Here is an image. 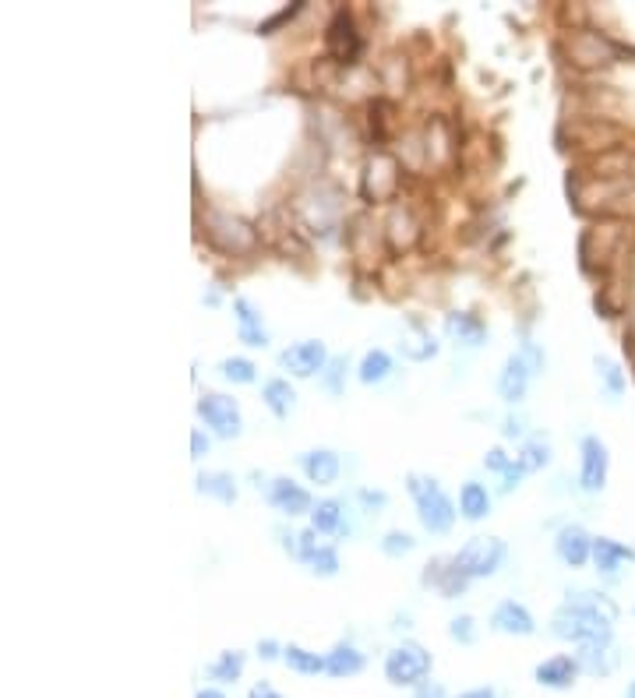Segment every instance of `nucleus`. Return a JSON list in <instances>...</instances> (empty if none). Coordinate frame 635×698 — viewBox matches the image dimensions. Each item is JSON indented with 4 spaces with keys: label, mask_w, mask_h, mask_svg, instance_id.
I'll return each mask as SVG.
<instances>
[{
    "label": "nucleus",
    "mask_w": 635,
    "mask_h": 698,
    "mask_svg": "<svg viewBox=\"0 0 635 698\" xmlns=\"http://www.w3.org/2000/svg\"><path fill=\"white\" fill-rule=\"evenodd\" d=\"M597 374H600V381L607 385V395H611V402H618L621 392H625V374H621V367L614 364L611 357H597Z\"/></svg>",
    "instance_id": "nucleus-30"
},
{
    "label": "nucleus",
    "mask_w": 635,
    "mask_h": 698,
    "mask_svg": "<svg viewBox=\"0 0 635 698\" xmlns=\"http://www.w3.org/2000/svg\"><path fill=\"white\" fill-rule=\"evenodd\" d=\"M413 698H449V691H445L441 681H424L413 688Z\"/></svg>",
    "instance_id": "nucleus-36"
},
{
    "label": "nucleus",
    "mask_w": 635,
    "mask_h": 698,
    "mask_svg": "<svg viewBox=\"0 0 635 698\" xmlns=\"http://www.w3.org/2000/svg\"><path fill=\"white\" fill-rule=\"evenodd\" d=\"M625 698H635V681H628V688H625Z\"/></svg>",
    "instance_id": "nucleus-46"
},
{
    "label": "nucleus",
    "mask_w": 635,
    "mask_h": 698,
    "mask_svg": "<svg viewBox=\"0 0 635 698\" xmlns=\"http://www.w3.org/2000/svg\"><path fill=\"white\" fill-rule=\"evenodd\" d=\"M247 698H286V695H283V691H276V688H272L269 681H258V684H254V688H251V691H247Z\"/></svg>",
    "instance_id": "nucleus-40"
},
{
    "label": "nucleus",
    "mask_w": 635,
    "mask_h": 698,
    "mask_svg": "<svg viewBox=\"0 0 635 698\" xmlns=\"http://www.w3.org/2000/svg\"><path fill=\"white\" fill-rule=\"evenodd\" d=\"M445 328H449L452 339H459L463 346H480L487 335L484 321L473 318V314H449V318H445Z\"/></svg>",
    "instance_id": "nucleus-25"
},
{
    "label": "nucleus",
    "mask_w": 635,
    "mask_h": 698,
    "mask_svg": "<svg viewBox=\"0 0 635 698\" xmlns=\"http://www.w3.org/2000/svg\"><path fill=\"white\" fill-rule=\"evenodd\" d=\"M554 554L565 561L568 568H583L586 561H593V536L583 526H561L554 536Z\"/></svg>",
    "instance_id": "nucleus-10"
},
{
    "label": "nucleus",
    "mask_w": 635,
    "mask_h": 698,
    "mask_svg": "<svg viewBox=\"0 0 635 698\" xmlns=\"http://www.w3.org/2000/svg\"><path fill=\"white\" fill-rule=\"evenodd\" d=\"M360 501H364V505H371V508H385V505H389V494H385V491H360Z\"/></svg>",
    "instance_id": "nucleus-41"
},
{
    "label": "nucleus",
    "mask_w": 635,
    "mask_h": 698,
    "mask_svg": "<svg viewBox=\"0 0 635 698\" xmlns=\"http://www.w3.org/2000/svg\"><path fill=\"white\" fill-rule=\"evenodd\" d=\"M209 445H212V441L205 438L202 431H191V459H202V455H209Z\"/></svg>",
    "instance_id": "nucleus-38"
},
{
    "label": "nucleus",
    "mask_w": 635,
    "mask_h": 698,
    "mask_svg": "<svg viewBox=\"0 0 635 698\" xmlns=\"http://www.w3.org/2000/svg\"><path fill=\"white\" fill-rule=\"evenodd\" d=\"M244 663L247 656L240 649H226V653H219L216 663H209V677L219 684H237L240 674H244Z\"/></svg>",
    "instance_id": "nucleus-26"
},
{
    "label": "nucleus",
    "mask_w": 635,
    "mask_h": 698,
    "mask_svg": "<svg viewBox=\"0 0 635 698\" xmlns=\"http://www.w3.org/2000/svg\"><path fill=\"white\" fill-rule=\"evenodd\" d=\"M614 621H607L604 614L579 603H561L551 614V632L561 642H576V646H590V642H614Z\"/></svg>",
    "instance_id": "nucleus-1"
},
{
    "label": "nucleus",
    "mask_w": 635,
    "mask_h": 698,
    "mask_svg": "<svg viewBox=\"0 0 635 698\" xmlns=\"http://www.w3.org/2000/svg\"><path fill=\"white\" fill-rule=\"evenodd\" d=\"M304 565H311L314 575H322V579H332V575H339V550H336V547H318L311 557H307Z\"/></svg>",
    "instance_id": "nucleus-31"
},
{
    "label": "nucleus",
    "mask_w": 635,
    "mask_h": 698,
    "mask_svg": "<svg viewBox=\"0 0 635 698\" xmlns=\"http://www.w3.org/2000/svg\"><path fill=\"white\" fill-rule=\"evenodd\" d=\"M283 660L286 667L293 670V674L300 677H318V674H329V660H325V653H311V649L304 646H283Z\"/></svg>",
    "instance_id": "nucleus-21"
},
{
    "label": "nucleus",
    "mask_w": 635,
    "mask_h": 698,
    "mask_svg": "<svg viewBox=\"0 0 635 698\" xmlns=\"http://www.w3.org/2000/svg\"><path fill=\"white\" fill-rule=\"evenodd\" d=\"M233 318H237V335L244 346H254V349H265L269 346V332H265V321L258 314V307L251 304L247 297H237L233 300Z\"/></svg>",
    "instance_id": "nucleus-14"
},
{
    "label": "nucleus",
    "mask_w": 635,
    "mask_h": 698,
    "mask_svg": "<svg viewBox=\"0 0 635 698\" xmlns=\"http://www.w3.org/2000/svg\"><path fill=\"white\" fill-rule=\"evenodd\" d=\"M329 660V677H357L364 670V653H360L353 642H336V646L325 653Z\"/></svg>",
    "instance_id": "nucleus-19"
},
{
    "label": "nucleus",
    "mask_w": 635,
    "mask_h": 698,
    "mask_svg": "<svg viewBox=\"0 0 635 698\" xmlns=\"http://www.w3.org/2000/svg\"><path fill=\"white\" fill-rule=\"evenodd\" d=\"M579 663H576V656H565V653H558V656H547L544 663H537V670H533V681L540 684V688H551V691H568L572 684L579 681Z\"/></svg>",
    "instance_id": "nucleus-11"
},
{
    "label": "nucleus",
    "mask_w": 635,
    "mask_h": 698,
    "mask_svg": "<svg viewBox=\"0 0 635 698\" xmlns=\"http://www.w3.org/2000/svg\"><path fill=\"white\" fill-rule=\"evenodd\" d=\"M491 628L501 635H519V639H526V635L537 632V621H533V614L519 600H501L491 614Z\"/></svg>",
    "instance_id": "nucleus-13"
},
{
    "label": "nucleus",
    "mask_w": 635,
    "mask_h": 698,
    "mask_svg": "<svg viewBox=\"0 0 635 698\" xmlns=\"http://www.w3.org/2000/svg\"><path fill=\"white\" fill-rule=\"evenodd\" d=\"M526 473H530V469H526L519 459H512V466H508L505 473H501V494H512V491H516L519 480H523Z\"/></svg>",
    "instance_id": "nucleus-35"
},
{
    "label": "nucleus",
    "mask_w": 635,
    "mask_h": 698,
    "mask_svg": "<svg viewBox=\"0 0 635 698\" xmlns=\"http://www.w3.org/2000/svg\"><path fill=\"white\" fill-rule=\"evenodd\" d=\"M325 50L336 64H353L360 53V32L353 25L350 11H336V18L329 22V32H325Z\"/></svg>",
    "instance_id": "nucleus-8"
},
{
    "label": "nucleus",
    "mask_w": 635,
    "mask_h": 698,
    "mask_svg": "<svg viewBox=\"0 0 635 698\" xmlns=\"http://www.w3.org/2000/svg\"><path fill=\"white\" fill-rule=\"evenodd\" d=\"M431 674V653L420 642H399L389 656H385V681L392 688H417Z\"/></svg>",
    "instance_id": "nucleus-3"
},
{
    "label": "nucleus",
    "mask_w": 635,
    "mask_h": 698,
    "mask_svg": "<svg viewBox=\"0 0 635 698\" xmlns=\"http://www.w3.org/2000/svg\"><path fill=\"white\" fill-rule=\"evenodd\" d=\"M576 663L586 677H611L618 670V649L614 642H590V646H579Z\"/></svg>",
    "instance_id": "nucleus-16"
},
{
    "label": "nucleus",
    "mask_w": 635,
    "mask_h": 698,
    "mask_svg": "<svg viewBox=\"0 0 635 698\" xmlns=\"http://www.w3.org/2000/svg\"><path fill=\"white\" fill-rule=\"evenodd\" d=\"M413 547H417V540H413L406 529H389V533L381 536V554H389V557H403V554H410Z\"/></svg>",
    "instance_id": "nucleus-32"
},
{
    "label": "nucleus",
    "mask_w": 635,
    "mask_h": 698,
    "mask_svg": "<svg viewBox=\"0 0 635 698\" xmlns=\"http://www.w3.org/2000/svg\"><path fill=\"white\" fill-rule=\"evenodd\" d=\"M279 367L290 378H314V374H325V367H329V349L318 339H300L279 353Z\"/></svg>",
    "instance_id": "nucleus-6"
},
{
    "label": "nucleus",
    "mask_w": 635,
    "mask_h": 698,
    "mask_svg": "<svg viewBox=\"0 0 635 698\" xmlns=\"http://www.w3.org/2000/svg\"><path fill=\"white\" fill-rule=\"evenodd\" d=\"M607 469H611L607 445L597 434H586L583 445H579V487L586 494H600L607 487Z\"/></svg>",
    "instance_id": "nucleus-7"
},
{
    "label": "nucleus",
    "mask_w": 635,
    "mask_h": 698,
    "mask_svg": "<svg viewBox=\"0 0 635 698\" xmlns=\"http://www.w3.org/2000/svg\"><path fill=\"white\" fill-rule=\"evenodd\" d=\"M505 561V543L498 536H473L459 554H452V568H456L463 579H487L494 575Z\"/></svg>",
    "instance_id": "nucleus-4"
},
{
    "label": "nucleus",
    "mask_w": 635,
    "mask_h": 698,
    "mask_svg": "<svg viewBox=\"0 0 635 698\" xmlns=\"http://www.w3.org/2000/svg\"><path fill=\"white\" fill-rule=\"evenodd\" d=\"M568 603H579V607H590L597 614H604L607 621H618V603L607 593H597V589H568Z\"/></svg>",
    "instance_id": "nucleus-27"
},
{
    "label": "nucleus",
    "mask_w": 635,
    "mask_h": 698,
    "mask_svg": "<svg viewBox=\"0 0 635 698\" xmlns=\"http://www.w3.org/2000/svg\"><path fill=\"white\" fill-rule=\"evenodd\" d=\"M410 494H413V505H417V519L427 533L434 536H445L452 526H456V501L449 494L441 491V483L434 476H420V473H410Z\"/></svg>",
    "instance_id": "nucleus-2"
},
{
    "label": "nucleus",
    "mask_w": 635,
    "mask_h": 698,
    "mask_svg": "<svg viewBox=\"0 0 635 698\" xmlns=\"http://www.w3.org/2000/svg\"><path fill=\"white\" fill-rule=\"evenodd\" d=\"M297 466L304 469V476L318 487H329L339 480V455L332 448H311V452L297 455Z\"/></svg>",
    "instance_id": "nucleus-15"
},
{
    "label": "nucleus",
    "mask_w": 635,
    "mask_h": 698,
    "mask_svg": "<svg viewBox=\"0 0 635 698\" xmlns=\"http://www.w3.org/2000/svg\"><path fill=\"white\" fill-rule=\"evenodd\" d=\"M635 561V550L628 543H618V540H607V536H597L593 540V565H597L600 575L614 579L621 572V565H632Z\"/></svg>",
    "instance_id": "nucleus-17"
},
{
    "label": "nucleus",
    "mask_w": 635,
    "mask_h": 698,
    "mask_svg": "<svg viewBox=\"0 0 635 698\" xmlns=\"http://www.w3.org/2000/svg\"><path fill=\"white\" fill-rule=\"evenodd\" d=\"M533 374H537V371L530 367V360H526L523 353H512V357L505 360V367H501V374H498V392H501V399L512 402V406H516V402H523Z\"/></svg>",
    "instance_id": "nucleus-12"
},
{
    "label": "nucleus",
    "mask_w": 635,
    "mask_h": 698,
    "mask_svg": "<svg viewBox=\"0 0 635 698\" xmlns=\"http://www.w3.org/2000/svg\"><path fill=\"white\" fill-rule=\"evenodd\" d=\"M449 635H452V642H459V646H473V642H477V621H473L470 614L452 617Z\"/></svg>",
    "instance_id": "nucleus-34"
},
{
    "label": "nucleus",
    "mask_w": 635,
    "mask_h": 698,
    "mask_svg": "<svg viewBox=\"0 0 635 698\" xmlns=\"http://www.w3.org/2000/svg\"><path fill=\"white\" fill-rule=\"evenodd\" d=\"M459 515L466 522H480L484 515H491V491H487L484 483L477 480L463 483V491H459Z\"/></svg>",
    "instance_id": "nucleus-18"
},
{
    "label": "nucleus",
    "mask_w": 635,
    "mask_h": 698,
    "mask_svg": "<svg viewBox=\"0 0 635 698\" xmlns=\"http://www.w3.org/2000/svg\"><path fill=\"white\" fill-rule=\"evenodd\" d=\"M195 698H226V691L223 688H202V691H195Z\"/></svg>",
    "instance_id": "nucleus-45"
},
{
    "label": "nucleus",
    "mask_w": 635,
    "mask_h": 698,
    "mask_svg": "<svg viewBox=\"0 0 635 698\" xmlns=\"http://www.w3.org/2000/svg\"><path fill=\"white\" fill-rule=\"evenodd\" d=\"M265 498H269V505L276 508V512L290 515V519L314 512L311 494H307L304 487H300V483H293L290 476H276V480L269 483V491H265Z\"/></svg>",
    "instance_id": "nucleus-9"
},
{
    "label": "nucleus",
    "mask_w": 635,
    "mask_h": 698,
    "mask_svg": "<svg viewBox=\"0 0 635 698\" xmlns=\"http://www.w3.org/2000/svg\"><path fill=\"white\" fill-rule=\"evenodd\" d=\"M399 349H403V357H410V360H431L434 353H438V342H434V335L427 332V328H413V339H403Z\"/></svg>",
    "instance_id": "nucleus-28"
},
{
    "label": "nucleus",
    "mask_w": 635,
    "mask_h": 698,
    "mask_svg": "<svg viewBox=\"0 0 635 698\" xmlns=\"http://www.w3.org/2000/svg\"><path fill=\"white\" fill-rule=\"evenodd\" d=\"M279 653H283V649H279L276 639H262V642H258V656H262V660H279Z\"/></svg>",
    "instance_id": "nucleus-42"
},
{
    "label": "nucleus",
    "mask_w": 635,
    "mask_h": 698,
    "mask_svg": "<svg viewBox=\"0 0 635 698\" xmlns=\"http://www.w3.org/2000/svg\"><path fill=\"white\" fill-rule=\"evenodd\" d=\"M484 466L494 469V473H505V469L512 466V455H505L501 448H491V452L484 455Z\"/></svg>",
    "instance_id": "nucleus-37"
},
{
    "label": "nucleus",
    "mask_w": 635,
    "mask_h": 698,
    "mask_svg": "<svg viewBox=\"0 0 635 698\" xmlns=\"http://www.w3.org/2000/svg\"><path fill=\"white\" fill-rule=\"evenodd\" d=\"M262 399H265V406H269V413L279 416V420H286V416L293 413V406H297V392H293L286 378H269V381H265Z\"/></svg>",
    "instance_id": "nucleus-22"
},
{
    "label": "nucleus",
    "mask_w": 635,
    "mask_h": 698,
    "mask_svg": "<svg viewBox=\"0 0 635 698\" xmlns=\"http://www.w3.org/2000/svg\"><path fill=\"white\" fill-rule=\"evenodd\" d=\"M501 434H505V438H523V424H519V420H512V416H508L505 427H501Z\"/></svg>",
    "instance_id": "nucleus-43"
},
{
    "label": "nucleus",
    "mask_w": 635,
    "mask_h": 698,
    "mask_svg": "<svg viewBox=\"0 0 635 698\" xmlns=\"http://www.w3.org/2000/svg\"><path fill=\"white\" fill-rule=\"evenodd\" d=\"M195 491L209 494V498L223 501V505H233L237 501V480H233V473H223V469H205V473H198Z\"/></svg>",
    "instance_id": "nucleus-20"
},
{
    "label": "nucleus",
    "mask_w": 635,
    "mask_h": 698,
    "mask_svg": "<svg viewBox=\"0 0 635 698\" xmlns=\"http://www.w3.org/2000/svg\"><path fill=\"white\" fill-rule=\"evenodd\" d=\"M519 462H523L526 469H540L551 462V445H547V438H530L523 445V455H519Z\"/></svg>",
    "instance_id": "nucleus-33"
},
{
    "label": "nucleus",
    "mask_w": 635,
    "mask_h": 698,
    "mask_svg": "<svg viewBox=\"0 0 635 698\" xmlns=\"http://www.w3.org/2000/svg\"><path fill=\"white\" fill-rule=\"evenodd\" d=\"M389 374H392V357H389V353H385V349H367L364 360H360V367H357L360 385H381Z\"/></svg>",
    "instance_id": "nucleus-24"
},
{
    "label": "nucleus",
    "mask_w": 635,
    "mask_h": 698,
    "mask_svg": "<svg viewBox=\"0 0 635 698\" xmlns=\"http://www.w3.org/2000/svg\"><path fill=\"white\" fill-rule=\"evenodd\" d=\"M198 416H202L205 427L223 441L240 438V431H244L237 399H230V395H223V392H205L202 399H198Z\"/></svg>",
    "instance_id": "nucleus-5"
},
{
    "label": "nucleus",
    "mask_w": 635,
    "mask_h": 698,
    "mask_svg": "<svg viewBox=\"0 0 635 698\" xmlns=\"http://www.w3.org/2000/svg\"><path fill=\"white\" fill-rule=\"evenodd\" d=\"M343 501L339 498H325V501H318L314 505V512H311V529L318 536H332V533H343Z\"/></svg>",
    "instance_id": "nucleus-23"
},
{
    "label": "nucleus",
    "mask_w": 635,
    "mask_h": 698,
    "mask_svg": "<svg viewBox=\"0 0 635 698\" xmlns=\"http://www.w3.org/2000/svg\"><path fill=\"white\" fill-rule=\"evenodd\" d=\"M456 698H498V691H494V688H470V691H463V695H456Z\"/></svg>",
    "instance_id": "nucleus-44"
},
{
    "label": "nucleus",
    "mask_w": 635,
    "mask_h": 698,
    "mask_svg": "<svg viewBox=\"0 0 635 698\" xmlns=\"http://www.w3.org/2000/svg\"><path fill=\"white\" fill-rule=\"evenodd\" d=\"M343 367H346V360H329V392L332 395H339V378H343Z\"/></svg>",
    "instance_id": "nucleus-39"
},
{
    "label": "nucleus",
    "mask_w": 635,
    "mask_h": 698,
    "mask_svg": "<svg viewBox=\"0 0 635 698\" xmlns=\"http://www.w3.org/2000/svg\"><path fill=\"white\" fill-rule=\"evenodd\" d=\"M219 374H223L226 381H233V385H251V381L258 378V367L247 357H226L223 364H219Z\"/></svg>",
    "instance_id": "nucleus-29"
}]
</instances>
